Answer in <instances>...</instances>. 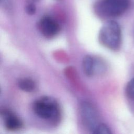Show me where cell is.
Listing matches in <instances>:
<instances>
[{
    "label": "cell",
    "instance_id": "obj_1",
    "mask_svg": "<svg viewBox=\"0 0 134 134\" xmlns=\"http://www.w3.org/2000/svg\"><path fill=\"white\" fill-rule=\"evenodd\" d=\"M98 39L103 46L114 51L120 50L122 43L121 30L119 24L114 20L106 22L100 29Z\"/></svg>",
    "mask_w": 134,
    "mask_h": 134
},
{
    "label": "cell",
    "instance_id": "obj_9",
    "mask_svg": "<svg viewBox=\"0 0 134 134\" xmlns=\"http://www.w3.org/2000/svg\"><path fill=\"white\" fill-rule=\"evenodd\" d=\"M126 94L129 98L134 100V77L127 83L126 87Z\"/></svg>",
    "mask_w": 134,
    "mask_h": 134
},
{
    "label": "cell",
    "instance_id": "obj_5",
    "mask_svg": "<svg viewBox=\"0 0 134 134\" xmlns=\"http://www.w3.org/2000/svg\"><path fill=\"white\" fill-rule=\"evenodd\" d=\"M38 27L42 35L48 38L55 36L60 30L58 21L52 17L48 15L44 16L40 19Z\"/></svg>",
    "mask_w": 134,
    "mask_h": 134
},
{
    "label": "cell",
    "instance_id": "obj_2",
    "mask_svg": "<svg viewBox=\"0 0 134 134\" xmlns=\"http://www.w3.org/2000/svg\"><path fill=\"white\" fill-rule=\"evenodd\" d=\"M33 111L39 118L56 123L60 120L61 111L57 102L52 97L45 96L36 100Z\"/></svg>",
    "mask_w": 134,
    "mask_h": 134
},
{
    "label": "cell",
    "instance_id": "obj_14",
    "mask_svg": "<svg viewBox=\"0 0 134 134\" xmlns=\"http://www.w3.org/2000/svg\"><path fill=\"white\" fill-rule=\"evenodd\" d=\"M36 1H37V0H36Z\"/></svg>",
    "mask_w": 134,
    "mask_h": 134
},
{
    "label": "cell",
    "instance_id": "obj_7",
    "mask_svg": "<svg viewBox=\"0 0 134 134\" xmlns=\"http://www.w3.org/2000/svg\"><path fill=\"white\" fill-rule=\"evenodd\" d=\"M83 70L85 74L90 76L94 73L95 70V59L90 55H86L82 61Z\"/></svg>",
    "mask_w": 134,
    "mask_h": 134
},
{
    "label": "cell",
    "instance_id": "obj_6",
    "mask_svg": "<svg viewBox=\"0 0 134 134\" xmlns=\"http://www.w3.org/2000/svg\"><path fill=\"white\" fill-rule=\"evenodd\" d=\"M5 127L9 130H19L23 126L21 120L12 111L5 109L2 111Z\"/></svg>",
    "mask_w": 134,
    "mask_h": 134
},
{
    "label": "cell",
    "instance_id": "obj_13",
    "mask_svg": "<svg viewBox=\"0 0 134 134\" xmlns=\"http://www.w3.org/2000/svg\"><path fill=\"white\" fill-rule=\"evenodd\" d=\"M56 1H60V0H56Z\"/></svg>",
    "mask_w": 134,
    "mask_h": 134
},
{
    "label": "cell",
    "instance_id": "obj_11",
    "mask_svg": "<svg viewBox=\"0 0 134 134\" xmlns=\"http://www.w3.org/2000/svg\"><path fill=\"white\" fill-rule=\"evenodd\" d=\"M25 9L27 14L29 15H32L36 13V7L32 1L28 0L26 4Z\"/></svg>",
    "mask_w": 134,
    "mask_h": 134
},
{
    "label": "cell",
    "instance_id": "obj_10",
    "mask_svg": "<svg viewBox=\"0 0 134 134\" xmlns=\"http://www.w3.org/2000/svg\"><path fill=\"white\" fill-rule=\"evenodd\" d=\"M111 133V132L110 129L108 128V127L104 124H99L93 132V133H104V134H109Z\"/></svg>",
    "mask_w": 134,
    "mask_h": 134
},
{
    "label": "cell",
    "instance_id": "obj_3",
    "mask_svg": "<svg viewBox=\"0 0 134 134\" xmlns=\"http://www.w3.org/2000/svg\"><path fill=\"white\" fill-rule=\"evenodd\" d=\"M130 5V0H97L94 9L100 17L113 18L122 15Z\"/></svg>",
    "mask_w": 134,
    "mask_h": 134
},
{
    "label": "cell",
    "instance_id": "obj_4",
    "mask_svg": "<svg viewBox=\"0 0 134 134\" xmlns=\"http://www.w3.org/2000/svg\"><path fill=\"white\" fill-rule=\"evenodd\" d=\"M81 114L84 125L92 133H93L99 125L95 108L89 103L83 102L81 105Z\"/></svg>",
    "mask_w": 134,
    "mask_h": 134
},
{
    "label": "cell",
    "instance_id": "obj_8",
    "mask_svg": "<svg viewBox=\"0 0 134 134\" xmlns=\"http://www.w3.org/2000/svg\"><path fill=\"white\" fill-rule=\"evenodd\" d=\"M18 86L21 90L27 92H30L35 90L36 84L31 79L23 78L18 81Z\"/></svg>",
    "mask_w": 134,
    "mask_h": 134
},
{
    "label": "cell",
    "instance_id": "obj_12",
    "mask_svg": "<svg viewBox=\"0 0 134 134\" xmlns=\"http://www.w3.org/2000/svg\"><path fill=\"white\" fill-rule=\"evenodd\" d=\"M1 4L5 8H9L10 6L11 0H0Z\"/></svg>",
    "mask_w": 134,
    "mask_h": 134
}]
</instances>
